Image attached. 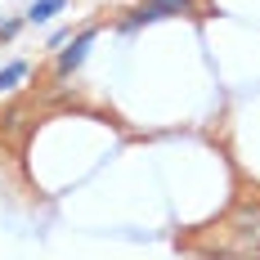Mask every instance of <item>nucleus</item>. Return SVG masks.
<instances>
[{
  "label": "nucleus",
  "mask_w": 260,
  "mask_h": 260,
  "mask_svg": "<svg viewBox=\"0 0 260 260\" xmlns=\"http://www.w3.org/2000/svg\"><path fill=\"white\" fill-rule=\"evenodd\" d=\"M175 14H193V0H144V5H135L117 27H121V31H139V27L157 23V18H175Z\"/></svg>",
  "instance_id": "f257e3e1"
},
{
  "label": "nucleus",
  "mask_w": 260,
  "mask_h": 260,
  "mask_svg": "<svg viewBox=\"0 0 260 260\" xmlns=\"http://www.w3.org/2000/svg\"><path fill=\"white\" fill-rule=\"evenodd\" d=\"M27 72H31V63H27V58H14V63H5V68H0V94L18 90V81H27Z\"/></svg>",
  "instance_id": "7ed1b4c3"
},
{
  "label": "nucleus",
  "mask_w": 260,
  "mask_h": 260,
  "mask_svg": "<svg viewBox=\"0 0 260 260\" xmlns=\"http://www.w3.org/2000/svg\"><path fill=\"white\" fill-rule=\"evenodd\" d=\"M94 36H99V27H81L77 41H72V50H58V58H54V77H72L81 63H85V54H90V45H94Z\"/></svg>",
  "instance_id": "f03ea898"
},
{
  "label": "nucleus",
  "mask_w": 260,
  "mask_h": 260,
  "mask_svg": "<svg viewBox=\"0 0 260 260\" xmlns=\"http://www.w3.org/2000/svg\"><path fill=\"white\" fill-rule=\"evenodd\" d=\"M68 9V0H31L27 5V23H50L54 14H63Z\"/></svg>",
  "instance_id": "20e7f679"
},
{
  "label": "nucleus",
  "mask_w": 260,
  "mask_h": 260,
  "mask_svg": "<svg viewBox=\"0 0 260 260\" xmlns=\"http://www.w3.org/2000/svg\"><path fill=\"white\" fill-rule=\"evenodd\" d=\"M18 27H23L18 18H9V23H0V41H14V36H18Z\"/></svg>",
  "instance_id": "39448f33"
}]
</instances>
